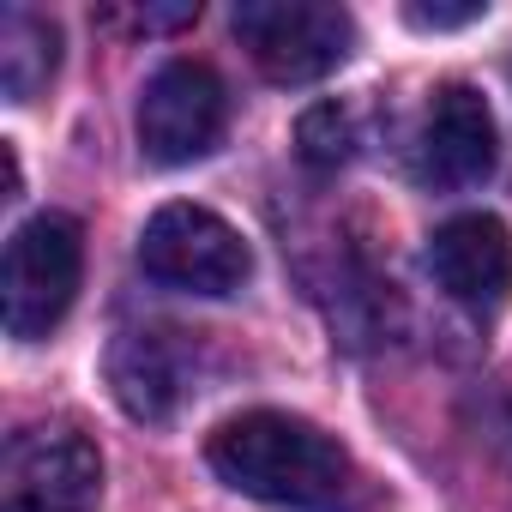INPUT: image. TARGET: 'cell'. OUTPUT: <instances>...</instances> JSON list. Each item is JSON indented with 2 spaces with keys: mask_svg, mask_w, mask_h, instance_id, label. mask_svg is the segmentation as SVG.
Here are the masks:
<instances>
[{
  "mask_svg": "<svg viewBox=\"0 0 512 512\" xmlns=\"http://www.w3.org/2000/svg\"><path fill=\"white\" fill-rule=\"evenodd\" d=\"M205 464L235 494L278 506V512H362L368 506V476L356 470L344 440L290 410L229 416L205 440Z\"/></svg>",
  "mask_w": 512,
  "mask_h": 512,
  "instance_id": "obj_1",
  "label": "cell"
},
{
  "mask_svg": "<svg viewBox=\"0 0 512 512\" xmlns=\"http://www.w3.org/2000/svg\"><path fill=\"white\" fill-rule=\"evenodd\" d=\"M79 278H85V235L73 217L61 211H43L31 223L13 229L7 241V272H0V314H7V332L19 344H37L49 338L73 296H79Z\"/></svg>",
  "mask_w": 512,
  "mask_h": 512,
  "instance_id": "obj_2",
  "label": "cell"
},
{
  "mask_svg": "<svg viewBox=\"0 0 512 512\" xmlns=\"http://www.w3.org/2000/svg\"><path fill=\"white\" fill-rule=\"evenodd\" d=\"M235 37L272 85H314L356 49V19L326 0H241Z\"/></svg>",
  "mask_w": 512,
  "mask_h": 512,
  "instance_id": "obj_3",
  "label": "cell"
},
{
  "mask_svg": "<svg viewBox=\"0 0 512 512\" xmlns=\"http://www.w3.org/2000/svg\"><path fill=\"white\" fill-rule=\"evenodd\" d=\"M139 266L145 278L187 296H235L253 278V253L229 217H217L211 205L175 199L151 211V223L139 229Z\"/></svg>",
  "mask_w": 512,
  "mask_h": 512,
  "instance_id": "obj_4",
  "label": "cell"
},
{
  "mask_svg": "<svg viewBox=\"0 0 512 512\" xmlns=\"http://www.w3.org/2000/svg\"><path fill=\"white\" fill-rule=\"evenodd\" d=\"M103 452L73 422L19 428L0 458V512H97Z\"/></svg>",
  "mask_w": 512,
  "mask_h": 512,
  "instance_id": "obj_5",
  "label": "cell"
},
{
  "mask_svg": "<svg viewBox=\"0 0 512 512\" xmlns=\"http://www.w3.org/2000/svg\"><path fill=\"white\" fill-rule=\"evenodd\" d=\"M139 151L163 169L199 163L217 151L223 127H229V91L205 61H169L145 79L139 91Z\"/></svg>",
  "mask_w": 512,
  "mask_h": 512,
  "instance_id": "obj_6",
  "label": "cell"
},
{
  "mask_svg": "<svg viewBox=\"0 0 512 512\" xmlns=\"http://www.w3.org/2000/svg\"><path fill=\"white\" fill-rule=\"evenodd\" d=\"M494 151H500V133H494V115H488L482 91L452 79L422 109L416 145H410V175L434 193H458V187H476L494 169Z\"/></svg>",
  "mask_w": 512,
  "mask_h": 512,
  "instance_id": "obj_7",
  "label": "cell"
},
{
  "mask_svg": "<svg viewBox=\"0 0 512 512\" xmlns=\"http://www.w3.org/2000/svg\"><path fill=\"white\" fill-rule=\"evenodd\" d=\"M428 272L458 308L494 314L512 296V229L488 211L446 217L428 235Z\"/></svg>",
  "mask_w": 512,
  "mask_h": 512,
  "instance_id": "obj_8",
  "label": "cell"
},
{
  "mask_svg": "<svg viewBox=\"0 0 512 512\" xmlns=\"http://www.w3.org/2000/svg\"><path fill=\"white\" fill-rule=\"evenodd\" d=\"M109 392L133 422H169L187 398V350L175 332L133 326L109 344Z\"/></svg>",
  "mask_w": 512,
  "mask_h": 512,
  "instance_id": "obj_9",
  "label": "cell"
},
{
  "mask_svg": "<svg viewBox=\"0 0 512 512\" xmlns=\"http://www.w3.org/2000/svg\"><path fill=\"white\" fill-rule=\"evenodd\" d=\"M61 67V31L55 19L31 13V7H7L0 13V91L7 103H31Z\"/></svg>",
  "mask_w": 512,
  "mask_h": 512,
  "instance_id": "obj_10",
  "label": "cell"
},
{
  "mask_svg": "<svg viewBox=\"0 0 512 512\" xmlns=\"http://www.w3.org/2000/svg\"><path fill=\"white\" fill-rule=\"evenodd\" d=\"M296 145H302V163H308V169H338V163H350V145H356L350 115H344L338 103L308 109L302 127H296Z\"/></svg>",
  "mask_w": 512,
  "mask_h": 512,
  "instance_id": "obj_11",
  "label": "cell"
},
{
  "mask_svg": "<svg viewBox=\"0 0 512 512\" xmlns=\"http://www.w3.org/2000/svg\"><path fill=\"white\" fill-rule=\"evenodd\" d=\"M404 19H410L416 31H458V25H476L482 7H476V0H470V7H410Z\"/></svg>",
  "mask_w": 512,
  "mask_h": 512,
  "instance_id": "obj_12",
  "label": "cell"
}]
</instances>
